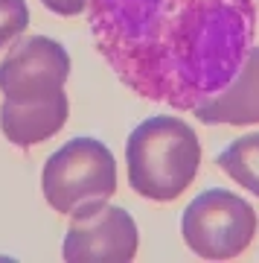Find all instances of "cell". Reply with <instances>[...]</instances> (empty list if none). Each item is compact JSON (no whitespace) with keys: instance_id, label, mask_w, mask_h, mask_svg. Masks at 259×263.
<instances>
[{"instance_id":"1","label":"cell","mask_w":259,"mask_h":263,"mask_svg":"<svg viewBox=\"0 0 259 263\" xmlns=\"http://www.w3.org/2000/svg\"><path fill=\"white\" fill-rule=\"evenodd\" d=\"M84 12L117 79L178 111L222 91L256 35L253 0H91Z\"/></svg>"},{"instance_id":"2","label":"cell","mask_w":259,"mask_h":263,"mask_svg":"<svg viewBox=\"0 0 259 263\" xmlns=\"http://www.w3.org/2000/svg\"><path fill=\"white\" fill-rule=\"evenodd\" d=\"M131 190L152 202H172L184 193L201 167V143L186 120L155 114L134 126L125 141Z\"/></svg>"},{"instance_id":"3","label":"cell","mask_w":259,"mask_h":263,"mask_svg":"<svg viewBox=\"0 0 259 263\" xmlns=\"http://www.w3.org/2000/svg\"><path fill=\"white\" fill-rule=\"evenodd\" d=\"M41 193L61 216L102 205L117 193V161L96 138H73L47 158Z\"/></svg>"},{"instance_id":"4","label":"cell","mask_w":259,"mask_h":263,"mask_svg":"<svg viewBox=\"0 0 259 263\" xmlns=\"http://www.w3.org/2000/svg\"><path fill=\"white\" fill-rule=\"evenodd\" d=\"M259 228L250 202L222 187H210L186 205L181 216V237L201 260H233L248 252Z\"/></svg>"},{"instance_id":"5","label":"cell","mask_w":259,"mask_h":263,"mask_svg":"<svg viewBox=\"0 0 259 263\" xmlns=\"http://www.w3.org/2000/svg\"><path fill=\"white\" fill-rule=\"evenodd\" d=\"M70 70V53L56 38L20 35L0 62V94L9 103H41L64 91Z\"/></svg>"},{"instance_id":"6","label":"cell","mask_w":259,"mask_h":263,"mask_svg":"<svg viewBox=\"0 0 259 263\" xmlns=\"http://www.w3.org/2000/svg\"><path fill=\"white\" fill-rule=\"evenodd\" d=\"M140 249V234L134 216L120 205H93L70 216L61 257L70 263H125L134 260Z\"/></svg>"},{"instance_id":"7","label":"cell","mask_w":259,"mask_h":263,"mask_svg":"<svg viewBox=\"0 0 259 263\" xmlns=\"http://www.w3.org/2000/svg\"><path fill=\"white\" fill-rule=\"evenodd\" d=\"M195 120L207 126H253L259 123V47H250L239 70L222 91L192 108Z\"/></svg>"},{"instance_id":"8","label":"cell","mask_w":259,"mask_h":263,"mask_svg":"<svg viewBox=\"0 0 259 263\" xmlns=\"http://www.w3.org/2000/svg\"><path fill=\"white\" fill-rule=\"evenodd\" d=\"M70 117V100L64 91L47 97L41 103H9L3 100L0 105V129L6 135V141L29 149L38 143L50 141L53 135L64 129Z\"/></svg>"},{"instance_id":"9","label":"cell","mask_w":259,"mask_h":263,"mask_svg":"<svg viewBox=\"0 0 259 263\" xmlns=\"http://www.w3.org/2000/svg\"><path fill=\"white\" fill-rule=\"evenodd\" d=\"M215 167H222L242 190L259 196V132L233 141L224 152H219Z\"/></svg>"},{"instance_id":"10","label":"cell","mask_w":259,"mask_h":263,"mask_svg":"<svg viewBox=\"0 0 259 263\" xmlns=\"http://www.w3.org/2000/svg\"><path fill=\"white\" fill-rule=\"evenodd\" d=\"M29 27V6L27 0H0V50H6L27 32Z\"/></svg>"},{"instance_id":"11","label":"cell","mask_w":259,"mask_h":263,"mask_svg":"<svg viewBox=\"0 0 259 263\" xmlns=\"http://www.w3.org/2000/svg\"><path fill=\"white\" fill-rule=\"evenodd\" d=\"M50 12H56L61 18H73V15H82L88 9V3L91 0H41Z\"/></svg>"}]
</instances>
